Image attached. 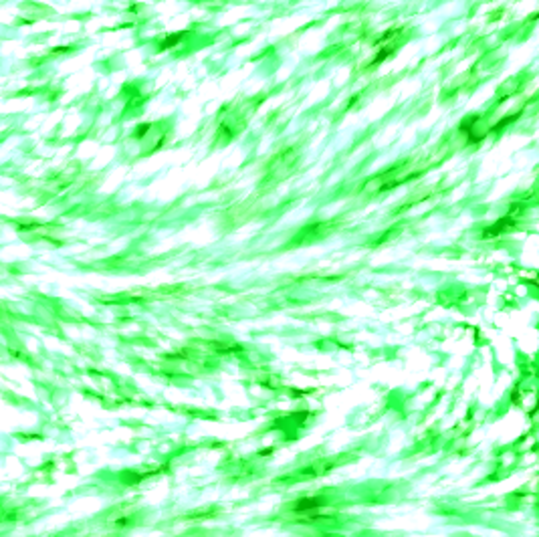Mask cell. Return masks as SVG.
Masks as SVG:
<instances>
[{"label": "cell", "mask_w": 539, "mask_h": 537, "mask_svg": "<svg viewBox=\"0 0 539 537\" xmlns=\"http://www.w3.org/2000/svg\"><path fill=\"white\" fill-rule=\"evenodd\" d=\"M327 503L325 497H303V499H297L293 503L291 509L295 513H311V511H317L321 509V507Z\"/></svg>", "instance_id": "6da1fadb"}, {"label": "cell", "mask_w": 539, "mask_h": 537, "mask_svg": "<svg viewBox=\"0 0 539 537\" xmlns=\"http://www.w3.org/2000/svg\"><path fill=\"white\" fill-rule=\"evenodd\" d=\"M513 226H515V220H513L511 214H509V216H501L499 220H495L491 226H487V228L483 230V238H495V236L503 234L505 230L513 228Z\"/></svg>", "instance_id": "7a4b0ae2"}, {"label": "cell", "mask_w": 539, "mask_h": 537, "mask_svg": "<svg viewBox=\"0 0 539 537\" xmlns=\"http://www.w3.org/2000/svg\"><path fill=\"white\" fill-rule=\"evenodd\" d=\"M478 119H481L478 115H469V117L463 119L461 126H459V132H463L469 137V143H481L485 139V135H476L474 134V126H476Z\"/></svg>", "instance_id": "3957f363"}, {"label": "cell", "mask_w": 539, "mask_h": 537, "mask_svg": "<svg viewBox=\"0 0 539 537\" xmlns=\"http://www.w3.org/2000/svg\"><path fill=\"white\" fill-rule=\"evenodd\" d=\"M521 117V111H517V113H513V115H505V117H501L499 122L493 126V128H489V132L487 134H497V132H501V130H505L507 126H511L513 122H517V119Z\"/></svg>", "instance_id": "277c9868"}, {"label": "cell", "mask_w": 539, "mask_h": 537, "mask_svg": "<svg viewBox=\"0 0 539 537\" xmlns=\"http://www.w3.org/2000/svg\"><path fill=\"white\" fill-rule=\"evenodd\" d=\"M188 33L186 31H180V33H174V35H168L162 43H160V51H168V49H172V47H176L180 41H182L184 37H186Z\"/></svg>", "instance_id": "5b68a950"}, {"label": "cell", "mask_w": 539, "mask_h": 537, "mask_svg": "<svg viewBox=\"0 0 539 537\" xmlns=\"http://www.w3.org/2000/svg\"><path fill=\"white\" fill-rule=\"evenodd\" d=\"M394 53V49L392 47H388V49H380V53L374 57V61H372V67H376V65H380V63H384L388 57H390Z\"/></svg>", "instance_id": "8992f818"}, {"label": "cell", "mask_w": 539, "mask_h": 537, "mask_svg": "<svg viewBox=\"0 0 539 537\" xmlns=\"http://www.w3.org/2000/svg\"><path fill=\"white\" fill-rule=\"evenodd\" d=\"M149 130H152V126H149V124H141V126H137V130L134 132V137L141 139V137H143V135H145Z\"/></svg>", "instance_id": "52a82bcc"}, {"label": "cell", "mask_w": 539, "mask_h": 537, "mask_svg": "<svg viewBox=\"0 0 539 537\" xmlns=\"http://www.w3.org/2000/svg\"><path fill=\"white\" fill-rule=\"evenodd\" d=\"M402 184V180H390V182H386L384 186H380V192H386V190H392V188H396V186H400Z\"/></svg>", "instance_id": "ba28073f"}, {"label": "cell", "mask_w": 539, "mask_h": 537, "mask_svg": "<svg viewBox=\"0 0 539 537\" xmlns=\"http://www.w3.org/2000/svg\"><path fill=\"white\" fill-rule=\"evenodd\" d=\"M69 51H71V47H69V45H61V47L53 49L51 53H53V55H59V53H69Z\"/></svg>", "instance_id": "9c48e42d"}, {"label": "cell", "mask_w": 539, "mask_h": 537, "mask_svg": "<svg viewBox=\"0 0 539 537\" xmlns=\"http://www.w3.org/2000/svg\"><path fill=\"white\" fill-rule=\"evenodd\" d=\"M394 33H396V31H388V33H384V35H382V41H386V39H390V37H392Z\"/></svg>", "instance_id": "30bf717a"}, {"label": "cell", "mask_w": 539, "mask_h": 537, "mask_svg": "<svg viewBox=\"0 0 539 537\" xmlns=\"http://www.w3.org/2000/svg\"><path fill=\"white\" fill-rule=\"evenodd\" d=\"M323 537H339V535H323Z\"/></svg>", "instance_id": "8fae6325"}]
</instances>
